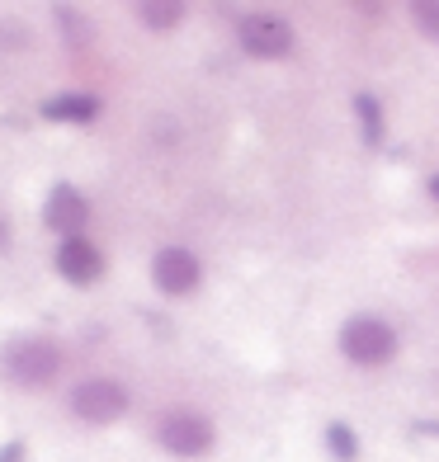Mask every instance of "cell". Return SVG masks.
I'll use <instances>...</instances> for the list:
<instances>
[{
  "label": "cell",
  "mask_w": 439,
  "mask_h": 462,
  "mask_svg": "<svg viewBox=\"0 0 439 462\" xmlns=\"http://www.w3.org/2000/svg\"><path fill=\"white\" fill-rule=\"evenodd\" d=\"M237 43L246 57H256V61H279L293 52V24L279 14H246L241 24H237Z\"/></svg>",
  "instance_id": "obj_5"
},
{
  "label": "cell",
  "mask_w": 439,
  "mask_h": 462,
  "mask_svg": "<svg viewBox=\"0 0 439 462\" xmlns=\"http://www.w3.org/2000/svg\"><path fill=\"white\" fill-rule=\"evenodd\" d=\"M24 448H29L24 439H10V444L0 448V462H24Z\"/></svg>",
  "instance_id": "obj_15"
},
{
  "label": "cell",
  "mask_w": 439,
  "mask_h": 462,
  "mask_svg": "<svg viewBox=\"0 0 439 462\" xmlns=\"http://www.w3.org/2000/svg\"><path fill=\"white\" fill-rule=\"evenodd\" d=\"M133 14H137V24L146 33H175L184 24V5H180V0H142Z\"/></svg>",
  "instance_id": "obj_10"
},
{
  "label": "cell",
  "mask_w": 439,
  "mask_h": 462,
  "mask_svg": "<svg viewBox=\"0 0 439 462\" xmlns=\"http://www.w3.org/2000/svg\"><path fill=\"white\" fill-rule=\"evenodd\" d=\"M354 114H360L369 142H378V137H383V114H378V99H373V95H354Z\"/></svg>",
  "instance_id": "obj_14"
},
{
  "label": "cell",
  "mask_w": 439,
  "mask_h": 462,
  "mask_svg": "<svg viewBox=\"0 0 439 462\" xmlns=\"http://www.w3.org/2000/svg\"><path fill=\"white\" fill-rule=\"evenodd\" d=\"M341 354L360 368H383L397 354V330L383 317H369V311L364 317H350L341 326Z\"/></svg>",
  "instance_id": "obj_3"
},
{
  "label": "cell",
  "mask_w": 439,
  "mask_h": 462,
  "mask_svg": "<svg viewBox=\"0 0 439 462\" xmlns=\"http://www.w3.org/2000/svg\"><path fill=\"white\" fill-rule=\"evenodd\" d=\"M52 19H57L61 29H67L61 38H67L71 48H86V43H90V24H86V14H80V10H71V5H57V10H52Z\"/></svg>",
  "instance_id": "obj_12"
},
{
  "label": "cell",
  "mask_w": 439,
  "mask_h": 462,
  "mask_svg": "<svg viewBox=\"0 0 439 462\" xmlns=\"http://www.w3.org/2000/svg\"><path fill=\"white\" fill-rule=\"evenodd\" d=\"M57 274L76 283V288H90L104 279V250L86 236H71V241H61L57 245Z\"/></svg>",
  "instance_id": "obj_8"
},
{
  "label": "cell",
  "mask_w": 439,
  "mask_h": 462,
  "mask_svg": "<svg viewBox=\"0 0 439 462\" xmlns=\"http://www.w3.org/2000/svg\"><path fill=\"white\" fill-rule=\"evenodd\" d=\"M152 283L165 292V298H190V292L203 283V264H199L194 250L165 245V250H156V260H152Z\"/></svg>",
  "instance_id": "obj_6"
},
{
  "label": "cell",
  "mask_w": 439,
  "mask_h": 462,
  "mask_svg": "<svg viewBox=\"0 0 439 462\" xmlns=\"http://www.w3.org/2000/svg\"><path fill=\"white\" fill-rule=\"evenodd\" d=\"M10 241H14V231H10V217L0 213V255H5V250H10Z\"/></svg>",
  "instance_id": "obj_17"
},
{
  "label": "cell",
  "mask_w": 439,
  "mask_h": 462,
  "mask_svg": "<svg viewBox=\"0 0 439 462\" xmlns=\"http://www.w3.org/2000/svg\"><path fill=\"white\" fill-rule=\"evenodd\" d=\"M99 95H86V90H67V95H52V99H43V114L48 123H95L99 118Z\"/></svg>",
  "instance_id": "obj_9"
},
{
  "label": "cell",
  "mask_w": 439,
  "mask_h": 462,
  "mask_svg": "<svg viewBox=\"0 0 439 462\" xmlns=\"http://www.w3.org/2000/svg\"><path fill=\"white\" fill-rule=\"evenodd\" d=\"M0 43H14V48H24V29L5 24V29H0Z\"/></svg>",
  "instance_id": "obj_16"
},
{
  "label": "cell",
  "mask_w": 439,
  "mask_h": 462,
  "mask_svg": "<svg viewBox=\"0 0 439 462\" xmlns=\"http://www.w3.org/2000/svg\"><path fill=\"white\" fill-rule=\"evenodd\" d=\"M411 24H416L421 38L439 43V0H416V5H411Z\"/></svg>",
  "instance_id": "obj_13"
},
{
  "label": "cell",
  "mask_w": 439,
  "mask_h": 462,
  "mask_svg": "<svg viewBox=\"0 0 439 462\" xmlns=\"http://www.w3.org/2000/svg\"><path fill=\"white\" fill-rule=\"evenodd\" d=\"M61 364H67V354L52 335H14V340L0 345V373H5V383L24 392L52 387L61 377Z\"/></svg>",
  "instance_id": "obj_1"
},
{
  "label": "cell",
  "mask_w": 439,
  "mask_h": 462,
  "mask_svg": "<svg viewBox=\"0 0 439 462\" xmlns=\"http://www.w3.org/2000/svg\"><path fill=\"white\" fill-rule=\"evenodd\" d=\"M156 444L171 453V457H208L218 444V430L203 411L190 406H171L156 420Z\"/></svg>",
  "instance_id": "obj_2"
},
{
  "label": "cell",
  "mask_w": 439,
  "mask_h": 462,
  "mask_svg": "<svg viewBox=\"0 0 439 462\" xmlns=\"http://www.w3.org/2000/svg\"><path fill=\"white\" fill-rule=\"evenodd\" d=\"M416 434H430V439H439V420H421V425H416Z\"/></svg>",
  "instance_id": "obj_18"
},
{
  "label": "cell",
  "mask_w": 439,
  "mask_h": 462,
  "mask_svg": "<svg viewBox=\"0 0 439 462\" xmlns=\"http://www.w3.org/2000/svg\"><path fill=\"white\" fill-rule=\"evenodd\" d=\"M326 448L336 462H360V434L336 420V425H326Z\"/></svg>",
  "instance_id": "obj_11"
},
{
  "label": "cell",
  "mask_w": 439,
  "mask_h": 462,
  "mask_svg": "<svg viewBox=\"0 0 439 462\" xmlns=\"http://www.w3.org/2000/svg\"><path fill=\"white\" fill-rule=\"evenodd\" d=\"M86 222H90V199L80 194L76 184H52L48 203H43V226L57 231L61 241H71V236L86 231Z\"/></svg>",
  "instance_id": "obj_7"
},
{
  "label": "cell",
  "mask_w": 439,
  "mask_h": 462,
  "mask_svg": "<svg viewBox=\"0 0 439 462\" xmlns=\"http://www.w3.org/2000/svg\"><path fill=\"white\" fill-rule=\"evenodd\" d=\"M71 415L86 420V425H114V420L128 415V387L114 383V377H86V383L71 387Z\"/></svg>",
  "instance_id": "obj_4"
},
{
  "label": "cell",
  "mask_w": 439,
  "mask_h": 462,
  "mask_svg": "<svg viewBox=\"0 0 439 462\" xmlns=\"http://www.w3.org/2000/svg\"><path fill=\"white\" fill-rule=\"evenodd\" d=\"M430 194H434V203H439V175L430 180Z\"/></svg>",
  "instance_id": "obj_19"
}]
</instances>
